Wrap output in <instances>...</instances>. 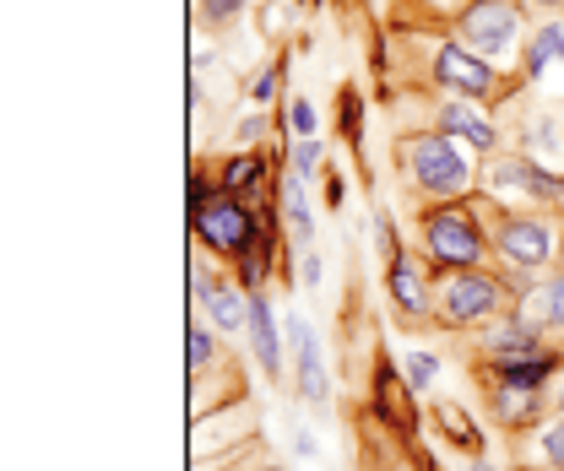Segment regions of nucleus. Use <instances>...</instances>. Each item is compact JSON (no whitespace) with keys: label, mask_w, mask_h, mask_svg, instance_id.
I'll return each instance as SVG.
<instances>
[{"label":"nucleus","mask_w":564,"mask_h":471,"mask_svg":"<svg viewBox=\"0 0 564 471\" xmlns=\"http://www.w3.org/2000/svg\"><path fill=\"white\" fill-rule=\"evenodd\" d=\"M408 168H413L419 190H429V196H462L473 185V163L456 146V135H419V141H408Z\"/></svg>","instance_id":"obj_1"},{"label":"nucleus","mask_w":564,"mask_h":471,"mask_svg":"<svg viewBox=\"0 0 564 471\" xmlns=\"http://www.w3.org/2000/svg\"><path fill=\"white\" fill-rule=\"evenodd\" d=\"M423 244H429V255L445 261V266H478V261H484V233L473 228V217H467L462 206H440V211H429V222H423Z\"/></svg>","instance_id":"obj_2"},{"label":"nucleus","mask_w":564,"mask_h":471,"mask_svg":"<svg viewBox=\"0 0 564 471\" xmlns=\"http://www.w3.org/2000/svg\"><path fill=\"white\" fill-rule=\"evenodd\" d=\"M499 309V282L484 276V271L462 266L445 287H440V320L445 326H478Z\"/></svg>","instance_id":"obj_3"},{"label":"nucleus","mask_w":564,"mask_h":471,"mask_svg":"<svg viewBox=\"0 0 564 471\" xmlns=\"http://www.w3.org/2000/svg\"><path fill=\"white\" fill-rule=\"evenodd\" d=\"M196 233L207 239L212 250H223V255H245L250 239H256V222H250V211L234 196H217V201L196 206Z\"/></svg>","instance_id":"obj_4"},{"label":"nucleus","mask_w":564,"mask_h":471,"mask_svg":"<svg viewBox=\"0 0 564 471\" xmlns=\"http://www.w3.org/2000/svg\"><path fill=\"white\" fill-rule=\"evenodd\" d=\"M434 76H440V87H451L456 98H489L494 92V70L484 55H473V50H462V44H445L440 55H434Z\"/></svg>","instance_id":"obj_5"},{"label":"nucleus","mask_w":564,"mask_h":471,"mask_svg":"<svg viewBox=\"0 0 564 471\" xmlns=\"http://www.w3.org/2000/svg\"><path fill=\"white\" fill-rule=\"evenodd\" d=\"M516 33H521V22H516V6L510 0H478V6H467V44L478 55H505L516 44Z\"/></svg>","instance_id":"obj_6"},{"label":"nucleus","mask_w":564,"mask_h":471,"mask_svg":"<svg viewBox=\"0 0 564 471\" xmlns=\"http://www.w3.org/2000/svg\"><path fill=\"white\" fill-rule=\"evenodd\" d=\"M499 250H505L510 266L538 271L554 255V233H549V222H538V217H510V222H499Z\"/></svg>","instance_id":"obj_7"},{"label":"nucleus","mask_w":564,"mask_h":471,"mask_svg":"<svg viewBox=\"0 0 564 471\" xmlns=\"http://www.w3.org/2000/svg\"><path fill=\"white\" fill-rule=\"evenodd\" d=\"M288 331H293V347H299V391H304V402L326 406L332 385H326V358H321V341H315V331H310L304 320H293Z\"/></svg>","instance_id":"obj_8"},{"label":"nucleus","mask_w":564,"mask_h":471,"mask_svg":"<svg viewBox=\"0 0 564 471\" xmlns=\"http://www.w3.org/2000/svg\"><path fill=\"white\" fill-rule=\"evenodd\" d=\"M494 190L560 196V179H554V174H543V168H532V163H521V157H505V163H494Z\"/></svg>","instance_id":"obj_9"},{"label":"nucleus","mask_w":564,"mask_h":471,"mask_svg":"<svg viewBox=\"0 0 564 471\" xmlns=\"http://www.w3.org/2000/svg\"><path fill=\"white\" fill-rule=\"evenodd\" d=\"M250 347L267 369V380H282V352H278V326H272V304L250 298Z\"/></svg>","instance_id":"obj_10"},{"label":"nucleus","mask_w":564,"mask_h":471,"mask_svg":"<svg viewBox=\"0 0 564 471\" xmlns=\"http://www.w3.org/2000/svg\"><path fill=\"white\" fill-rule=\"evenodd\" d=\"M440 131H451L456 141H467V146H478V152H489L494 146V125L467 103V98H456V103L440 114Z\"/></svg>","instance_id":"obj_11"},{"label":"nucleus","mask_w":564,"mask_h":471,"mask_svg":"<svg viewBox=\"0 0 564 471\" xmlns=\"http://www.w3.org/2000/svg\"><path fill=\"white\" fill-rule=\"evenodd\" d=\"M521 320H527L532 331H560L564 326V276H549V282L527 298Z\"/></svg>","instance_id":"obj_12"},{"label":"nucleus","mask_w":564,"mask_h":471,"mask_svg":"<svg viewBox=\"0 0 564 471\" xmlns=\"http://www.w3.org/2000/svg\"><path fill=\"white\" fill-rule=\"evenodd\" d=\"M207 309H212V320H217V331H228V337L250 331V298L239 287H212Z\"/></svg>","instance_id":"obj_13"},{"label":"nucleus","mask_w":564,"mask_h":471,"mask_svg":"<svg viewBox=\"0 0 564 471\" xmlns=\"http://www.w3.org/2000/svg\"><path fill=\"white\" fill-rule=\"evenodd\" d=\"M489 352L499 363H516V358H538L543 347H538V331H532L527 320H510V326H499L489 337Z\"/></svg>","instance_id":"obj_14"},{"label":"nucleus","mask_w":564,"mask_h":471,"mask_svg":"<svg viewBox=\"0 0 564 471\" xmlns=\"http://www.w3.org/2000/svg\"><path fill=\"white\" fill-rule=\"evenodd\" d=\"M549 66H564V22L538 28V39H532V50H527V70H532V76H543Z\"/></svg>","instance_id":"obj_15"},{"label":"nucleus","mask_w":564,"mask_h":471,"mask_svg":"<svg viewBox=\"0 0 564 471\" xmlns=\"http://www.w3.org/2000/svg\"><path fill=\"white\" fill-rule=\"evenodd\" d=\"M554 374V363L538 352V358H516V363H499V385H510V391H538L543 380Z\"/></svg>","instance_id":"obj_16"},{"label":"nucleus","mask_w":564,"mask_h":471,"mask_svg":"<svg viewBox=\"0 0 564 471\" xmlns=\"http://www.w3.org/2000/svg\"><path fill=\"white\" fill-rule=\"evenodd\" d=\"M282 211H288V228H293L299 239H310L315 217H310V201H304V179H299V174H293V179H282Z\"/></svg>","instance_id":"obj_17"},{"label":"nucleus","mask_w":564,"mask_h":471,"mask_svg":"<svg viewBox=\"0 0 564 471\" xmlns=\"http://www.w3.org/2000/svg\"><path fill=\"white\" fill-rule=\"evenodd\" d=\"M391 298L402 304V315H423V282H419V271L408 266V261H397V266H391Z\"/></svg>","instance_id":"obj_18"},{"label":"nucleus","mask_w":564,"mask_h":471,"mask_svg":"<svg viewBox=\"0 0 564 471\" xmlns=\"http://www.w3.org/2000/svg\"><path fill=\"white\" fill-rule=\"evenodd\" d=\"M315 168H321V146L304 135V141L293 146V174H299V179H315Z\"/></svg>","instance_id":"obj_19"},{"label":"nucleus","mask_w":564,"mask_h":471,"mask_svg":"<svg viewBox=\"0 0 564 471\" xmlns=\"http://www.w3.org/2000/svg\"><path fill=\"white\" fill-rule=\"evenodd\" d=\"M185 352H191V369H207L212 363V337L191 320V337H185Z\"/></svg>","instance_id":"obj_20"},{"label":"nucleus","mask_w":564,"mask_h":471,"mask_svg":"<svg viewBox=\"0 0 564 471\" xmlns=\"http://www.w3.org/2000/svg\"><path fill=\"white\" fill-rule=\"evenodd\" d=\"M256 174H261V163H256V157H234V163L223 168V185H228V190H239V185H250Z\"/></svg>","instance_id":"obj_21"},{"label":"nucleus","mask_w":564,"mask_h":471,"mask_svg":"<svg viewBox=\"0 0 564 471\" xmlns=\"http://www.w3.org/2000/svg\"><path fill=\"white\" fill-rule=\"evenodd\" d=\"M429 380H434V358H429V352H408V385H413V391H429Z\"/></svg>","instance_id":"obj_22"},{"label":"nucleus","mask_w":564,"mask_h":471,"mask_svg":"<svg viewBox=\"0 0 564 471\" xmlns=\"http://www.w3.org/2000/svg\"><path fill=\"white\" fill-rule=\"evenodd\" d=\"M288 125H293L299 141H304V135H315V103H310V98H299V103L288 109Z\"/></svg>","instance_id":"obj_23"},{"label":"nucleus","mask_w":564,"mask_h":471,"mask_svg":"<svg viewBox=\"0 0 564 471\" xmlns=\"http://www.w3.org/2000/svg\"><path fill=\"white\" fill-rule=\"evenodd\" d=\"M440 423L451 428V439H462V445H478V434H473V423L456 412V406H440Z\"/></svg>","instance_id":"obj_24"},{"label":"nucleus","mask_w":564,"mask_h":471,"mask_svg":"<svg viewBox=\"0 0 564 471\" xmlns=\"http://www.w3.org/2000/svg\"><path fill=\"white\" fill-rule=\"evenodd\" d=\"M239 11H245V0H207V6H202L207 22H228V17H239Z\"/></svg>","instance_id":"obj_25"},{"label":"nucleus","mask_w":564,"mask_h":471,"mask_svg":"<svg viewBox=\"0 0 564 471\" xmlns=\"http://www.w3.org/2000/svg\"><path fill=\"white\" fill-rule=\"evenodd\" d=\"M543 456H549L554 467H564V423H560V428H554V434H549V445H543Z\"/></svg>","instance_id":"obj_26"},{"label":"nucleus","mask_w":564,"mask_h":471,"mask_svg":"<svg viewBox=\"0 0 564 471\" xmlns=\"http://www.w3.org/2000/svg\"><path fill=\"white\" fill-rule=\"evenodd\" d=\"M272 87H278V76H272V70H267V76H261V81H256V87H250V98H256V103H267V98H272Z\"/></svg>","instance_id":"obj_27"},{"label":"nucleus","mask_w":564,"mask_h":471,"mask_svg":"<svg viewBox=\"0 0 564 471\" xmlns=\"http://www.w3.org/2000/svg\"><path fill=\"white\" fill-rule=\"evenodd\" d=\"M304 282H310V287L321 282V255H304Z\"/></svg>","instance_id":"obj_28"},{"label":"nucleus","mask_w":564,"mask_h":471,"mask_svg":"<svg viewBox=\"0 0 564 471\" xmlns=\"http://www.w3.org/2000/svg\"><path fill=\"white\" fill-rule=\"evenodd\" d=\"M423 6H440V11H467V6H478V0H423Z\"/></svg>","instance_id":"obj_29"},{"label":"nucleus","mask_w":564,"mask_h":471,"mask_svg":"<svg viewBox=\"0 0 564 471\" xmlns=\"http://www.w3.org/2000/svg\"><path fill=\"white\" fill-rule=\"evenodd\" d=\"M473 471H494V467H484V461H478V467H473Z\"/></svg>","instance_id":"obj_30"},{"label":"nucleus","mask_w":564,"mask_h":471,"mask_svg":"<svg viewBox=\"0 0 564 471\" xmlns=\"http://www.w3.org/2000/svg\"><path fill=\"white\" fill-rule=\"evenodd\" d=\"M549 6H564V0H549Z\"/></svg>","instance_id":"obj_31"},{"label":"nucleus","mask_w":564,"mask_h":471,"mask_svg":"<svg viewBox=\"0 0 564 471\" xmlns=\"http://www.w3.org/2000/svg\"><path fill=\"white\" fill-rule=\"evenodd\" d=\"M510 6H516V0H510Z\"/></svg>","instance_id":"obj_32"},{"label":"nucleus","mask_w":564,"mask_h":471,"mask_svg":"<svg viewBox=\"0 0 564 471\" xmlns=\"http://www.w3.org/2000/svg\"><path fill=\"white\" fill-rule=\"evenodd\" d=\"M560 250H564V244H560Z\"/></svg>","instance_id":"obj_33"}]
</instances>
